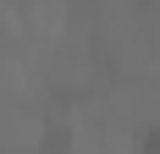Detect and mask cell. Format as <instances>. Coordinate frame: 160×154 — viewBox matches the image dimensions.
<instances>
[{"label":"cell","instance_id":"1","mask_svg":"<svg viewBox=\"0 0 160 154\" xmlns=\"http://www.w3.org/2000/svg\"><path fill=\"white\" fill-rule=\"evenodd\" d=\"M132 149H138V154H160V121H144V127H138Z\"/></svg>","mask_w":160,"mask_h":154}]
</instances>
